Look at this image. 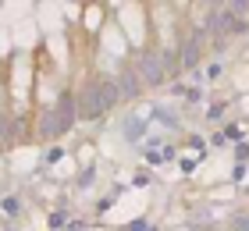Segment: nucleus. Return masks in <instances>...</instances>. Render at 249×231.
<instances>
[{"mask_svg":"<svg viewBox=\"0 0 249 231\" xmlns=\"http://www.w3.org/2000/svg\"><path fill=\"white\" fill-rule=\"evenodd\" d=\"M71 107H75V96L71 92H64V96L57 100V107H53V114L47 118V128H43V135H61V132H68L71 128Z\"/></svg>","mask_w":249,"mask_h":231,"instance_id":"f03ea898","label":"nucleus"},{"mask_svg":"<svg viewBox=\"0 0 249 231\" xmlns=\"http://www.w3.org/2000/svg\"><path fill=\"white\" fill-rule=\"evenodd\" d=\"M196 46H199V39H189V46H185V53H182V64L189 68L192 61H196Z\"/></svg>","mask_w":249,"mask_h":231,"instance_id":"39448f33","label":"nucleus"},{"mask_svg":"<svg viewBox=\"0 0 249 231\" xmlns=\"http://www.w3.org/2000/svg\"><path fill=\"white\" fill-rule=\"evenodd\" d=\"M235 231H249V213H242V217H235Z\"/></svg>","mask_w":249,"mask_h":231,"instance_id":"0eeeda50","label":"nucleus"},{"mask_svg":"<svg viewBox=\"0 0 249 231\" xmlns=\"http://www.w3.org/2000/svg\"><path fill=\"white\" fill-rule=\"evenodd\" d=\"M135 89H139V78H135L132 71H124V75L118 78V92H121L124 100H132V96H135Z\"/></svg>","mask_w":249,"mask_h":231,"instance_id":"20e7f679","label":"nucleus"},{"mask_svg":"<svg viewBox=\"0 0 249 231\" xmlns=\"http://www.w3.org/2000/svg\"><path fill=\"white\" fill-rule=\"evenodd\" d=\"M4 210L7 213H18V199H4Z\"/></svg>","mask_w":249,"mask_h":231,"instance_id":"6e6552de","label":"nucleus"},{"mask_svg":"<svg viewBox=\"0 0 249 231\" xmlns=\"http://www.w3.org/2000/svg\"><path fill=\"white\" fill-rule=\"evenodd\" d=\"M124 132H128V139H139V135H142V121H139V118H132Z\"/></svg>","mask_w":249,"mask_h":231,"instance_id":"423d86ee","label":"nucleus"},{"mask_svg":"<svg viewBox=\"0 0 249 231\" xmlns=\"http://www.w3.org/2000/svg\"><path fill=\"white\" fill-rule=\"evenodd\" d=\"M139 71H142V78H146V82H160V78H164V68H160V57H157V53H150V57H142V68H139Z\"/></svg>","mask_w":249,"mask_h":231,"instance_id":"7ed1b4c3","label":"nucleus"},{"mask_svg":"<svg viewBox=\"0 0 249 231\" xmlns=\"http://www.w3.org/2000/svg\"><path fill=\"white\" fill-rule=\"evenodd\" d=\"M118 96H121L118 82H100V86L93 82V86H86L82 96H78V114H82V118H96V114H104Z\"/></svg>","mask_w":249,"mask_h":231,"instance_id":"f257e3e1","label":"nucleus"}]
</instances>
